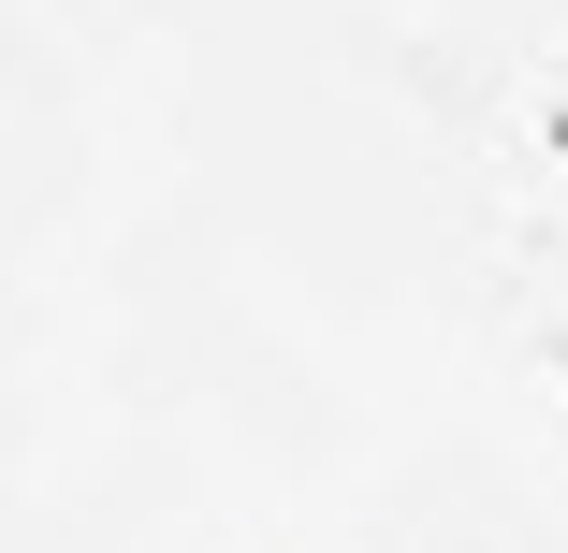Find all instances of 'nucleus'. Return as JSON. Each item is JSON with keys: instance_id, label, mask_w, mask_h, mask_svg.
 Returning a JSON list of instances; mask_svg holds the SVG:
<instances>
[]
</instances>
